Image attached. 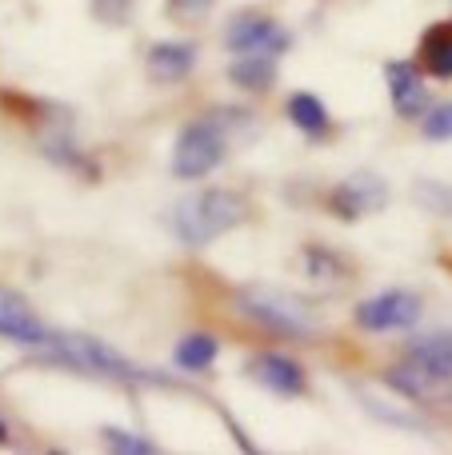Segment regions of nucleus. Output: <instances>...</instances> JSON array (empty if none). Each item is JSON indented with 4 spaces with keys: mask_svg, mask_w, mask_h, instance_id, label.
Returning a JSON list of instances; mask_svg holds the SVG:
<instances>
[{
    "mask_svg": "<svg viewBox=\"0 0 452 455\" xmlns=\"http://www.w3.org/2000/svg\"><path fill=\"white\" fill-rule=\"evenodd\" d=\"M421 72L432 80H452V20L432 24L421 36Z\"/></svg>",
    "mask_w": 452,
    "mask_h": 455,
    "instance_id": "15",
    "label": "nucleus"
},
{
    "mask_svg": "<svg viewBox=\"0 0 452 455\" xmlns=\"http://www.w3.org/2000/svg\"><path fill=\"white\" fill-rule=\"evenodd\" d=\"M32 352L48 363H61V368L85 371V376H96V379H112V384H133V387L168 384L165 376L133 363L128 355H120L117 347L104 344V339L77 336V331H48V339L40 347H32Z\"/></svg>",
    "mask_w": 452,
    "mask_h": 455,
    "instance_id": "2",
    "label": "nucleus"
},
{
    "mask_svg": "<svg viewBox=\"0 0 452 455\" xmlns=\"http://www.w3.org/2000/svg\"><path fill=\"white\" fill-rule=\"evenodd\" d=\"M133 12V0H93V16L104 24H125Z\"/></svg>",
    "mask_w": 452,
    "mask_h": 455,
    "instance_id": "23",
    "label": "nucleus"
},
{
    "mask_svg": "<svg viewBox=\"0 0 452 455\" xmlns=\"http://www.w3.org/2000/svg\"><path fill=\"white\" fill-rule=\"evenodd\" d=\"M293 36L269 12H237L224 24V48L232 56H285Z\"/></svg>",
    "mask_w": 452,
    "mask_h": 455,
    "instance_id": "6",
    "label": "nucleus"
},
{
    "mask_svg": "<svg viewBox=\"0 0 452 455\" xmlns=\"http://www.w3.org/2000/svg\"><path fill=\"white\" fill-rule=\"evenodd\" d=\"M8 440H12V432H8V424H4V419H0V448H4Z\"/></svg>",
    "mask_w": 452,
    "mask_h": 455,
    "instance_id": "24",
    "label": "nucleus"
},
{
    "mask_svg": "<svg viewBox=\"0 0 452 455\" xmlns=\"http://www.w3.org/2000/svg\"><path fill=\"white\" fill-rule=\"evenodd\" d=\"M237 312L245 320H253L256 328L272 331V336L285 339L317 336V312L309 307V299H301L288 288H277V283H245L237 291Z\"/></svg>",
    "mask_w": 452,
    "mask_h": 455,
    "instance_id": "3",
    "label": "nucleus"
},
{
    "mask_svg": "<svg viewBox=\"0 0 452 455\" xmlns=\"http://www.w3.org/2000/svg\"><path fill=\"white\" fill-rule=\"evenodd\" d=\"M245 371H248V379H256L261 387H269L272 395H285V400H296V395L309 392V371H304V363L288 352L248 355Z\"/></svg>",
    "mask_w": 452,
    "mask_h": 455,
    "instance_id": "7",
    "label": "nucleus"
},
{
    "mask_svg": "<svg viewBox=\"0 0 452 455\" xmlns=\"http://www.w3.org/2000/svg\"><path fill=\"white\" fill-rule=\"evenodd\" d=\"M224 152H229V132L221 128V120L213 112H205V116L189 120L176 132L168 172L176 180H205V176H213L224 164Z\"/></svg>",
    "mask_w": 452,
    "mask_h": 455,
    "instance_id": "4",
    "label": "nucleus"
},
{
    "mask_svg": "<svg viewBox=\"0 0 452 455\" xmlns=\"http://www.w3.org/2000/svg\"><path fill=\"white\" fill-rule=\"evenodd\" d=\"M0 339H12L20 347H40L48 339V323L32 312L20 291L4 283H0Z\"/></svg>",
    "mask_w": 452,
    "mask_h": 455,
    "instance_id": "10",
    "label": "nucleus"
},
{
    "mask_svg": "<svg viewBox=\"0 0 452 455\" xmlns=\"http://www.w3.org/2000/svg\"><path fill=\"white\" fill-rule=\"evenodd\" d=\"M253 216L245 192L237 188H197L168 208V228L184 248H208L213 240L237 232Z\"/></svg>",
    "mask_w": 452,
    "mask_h": 455,
    "instance_id": "1",
    "label": "nucleus"
},
{
    "mask_svg": "<svg viewBox=\"0 0 452 455\" xmlns=\"http://www.w3.org/2000/svg\"><path fill=\"white\" fill-rule=\"evenodd\" d=\"M384 204H389V184L373 172H357L328 192V212L336 220H360V216L381 212Z\"/></svg>",
    "mask_w": 452,
    "mask_h": 455,
    "instance_id": "8",
    "label": "nucleus"
},
{
    "mask_svg": "<svg viewBox=\"0 0 452 455\" xmlns=\"http://www.w3.org/2000/svg\"><path fill=\"white\" fill-rule=\"evenodd\" d=\"M389 387H397L405 400H413V403H429V400H437V392L445 384L440 379H432V376H424L416 363H400V368H389Z\"/></svg>",
    "mask_w": 452,
    "mask_h": 455,
    "instance_id": "18",
    "label": "nucleus"
},
{
    "mask_svg": "<svg viewBox=\"0 0 452 455\" xmlns=\"http://www.w3.org/2000/svg\"><path fill=\"white\" fill-rule=\"evenodd\" d=\"M285 116L293 128H301L304 136H325L333 128V116H328V104L320 100L317 92H293L285 104Z\"/></svg>",
    "mask_w": 452,
    "mask_h": 455,
    "instance_id": "16",
    "label": "nucleus"
},
{
    "mask_svg": "<svg viewBox=\"0 0 452 455\" xmlns=\"http://www.w3.org/2000/svg\"><path fill=\"white\" fill-rule=\"evenodd\" d=\"M197 68V44L192 40H157L144 52V76L152 84H181Z\"/></svg>",
    "mask_w": 452,
    "mask_h": 455,
    "instance_id": "11",
    "label": "nucleus"
},
{
    "mask_svg": "<svg viewBox=\"0 0 452 455\" xmlns=\"http://www.w3.org/2000/svg\"><path fill=\"white\" fill-rule=\"evenodd\" d=\"M277 76H280V72H277V56H232V64H229L232 88L253 92V96L272 92Z\"/></svg>",
    "mask_w": 452,
    "mask_h": 455,
    "instance_id": "14",
    "label": "nucleus"
},
{
    "mask_svg": "<svg viewBox=\"0 0 452 455\" xmlns=\"http://www.w3.org/2000/svg\"><path fill=\"white\" fill-rule=\"evenodd\" d=\"M405 360L416 363L424 376L448 384L452 379V336H440V331L437 336H416L413 344L405 347Z\"/></svg>",
    "mask_w": 452,
    "mask_h": 455,
    "instance_id": "12",
    "label": "nucleus"
},
{
    "mask_svg": "<svg viewBox=\"0 0 452 455\" xmlns=\"http://www.w3.org/2000/svg\"><path fill=\"white\" fill-rule=\"evenodd\" d=\"M216 8V0H165V16L173 24H200L208 20Z\"/></svg>",
    "mask_w": 452,
    "mask_h": 455,
    "instance_id": "20",
    "label": "nucleus"
},
{
    "mask_svg": "<svg viewBox=\"0 0 452 455\" xmlns=\"http://www.w3.org/2000/svg\"><path fill=\"white\" fill-rule=\"evenodd\" d=\"M216 355H221V339L213 331H184L173 347V363L189 376H205L216 363Z\"/></svg>",
    "mask_w": 452,
    "mask_h": 455,
    "instance_id": "13",
    "label": "nucleus"
},
{
    "mask_svg": "<svg viewBox=\"0 0 452 455\" xmlns=\"http://www.w3.org/2000/svg\"><path fill=\"white\" fill-rule=\"evenodd\" d=\"M421 132H424V140H452V100L424 112Z\"/></svg>",
    "mask_w": 452,
    "mask_h": 455,
    "instance_id": "22",
    "label": "nucleus"
},
{
    "mask_svg": "<svg viewBox=\"0 0 452 455\" xmlns=\"http://www.w3.org/2000/svg\"><path fill=\"white\" fill-rule=\"evenodd\" d=\"M421 296L408 288H389V291H376L373 299H365V304H357V312H352V320H357L360 331H373V336H381V331H408L413 323H421Z\"/></svg>",
    "mask_w": 452,
    "mask_h": 455,
    "instance_id": "5",
    "label": "nucleus"
},
{
    "mask_svg": "<svg viewBox=\"0 0 452 455\" xmlns=\"http://www.w3.org/2000/svg\"><path fill=\"white\" fill-rule=\"evenodd\" d=\"M384 84H389L392 108H397L400 120H421L424 112L432 108L429 84H424L421 64H413V60H389V64H384Z\"/></svg>",
    "mask_w": 452,
    "mask_h": 455,
    "instance_id": "9",
    "label": "nucleus"
},
{
    "mask_svg": "<svg viewBox=\"0 0 452 455\" xmlns=\"http://www.w3.org/2000/svg\"><path fill=\"white\" fill-rule=\"evenodd\" d=\"M101 443L120 455H157L160 451L157 440H149L141 432H128V427H101Z\"/></svg>",
    "mask_w": 452,
    "mask_h": 455,
    "instance_id": "19",
    "label": "nucleus"
},
{
    "mask_svg": "<svg viewBox=\"0 0 452 455\" xmlns=\"http://www.w3.org/2000/svg\"><path fill=\"white\" fill-rule=\"evenodd\" d=\"M413 196L421 200L429 212H437V216H448L452 212V188H445L440 180H416L413 184Z\"/></svg>",
    "mask_w": 452,
    "mask_h": 455,
    "instance_id": "21",
    "label": "nucleus"
},
{
    "mask_svg": "<svg viewBox=\"0 0 452 455\" xmlns=\"http://www.w3.org/2000/svg\"><path fill=\"white\" fill-rule=\"evenodd\" d=\"M301 264H304V275L317 283H341L349 280V264H344L341 251L325 248V243H309L301 251Z\"/></svg>",
    "mask_w": 452,
    "mask_h": 455,
    "instance_id": "17",
    "label": "nucleus"
}]
</instances>
